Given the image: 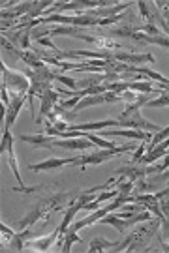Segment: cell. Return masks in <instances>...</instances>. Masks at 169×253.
I'll return each mask as SVG.
<instances>
[{
    "label": "cell",
    "mask_w": 169,
    "mask_h": 253,
    "mask_svg": "<svg viewBox=\"0 0 169 253\" xmlns=\"http://www.w3.org/2000/svg\"><path fill=\"white\" fill-rule=\"evenodd\" d=\"M68 199V193H56L51 195L49 199H42L36 203V207L28 212L27 216L19 221V231L27 229V227L34 225L40 217H49V214H53L56 210H60L64 207V201Z\"/></svg>",
    "instance_id": "1"
},
{
    "label": "cell",
    "mask_w": 169,
    "mask_h": 253,
    "mask_svg": "<svg viewBox=\"0 0 169 253\" xmlns=\"http://www.w3.org/2000/svg\"><path fill=\"white\" fill-rule=\"evenodd\" d=\"M134 148H135L134 143H128V145H124V146H115V148H102V150L90 154V156H77L75 162H73V165H79L81 169L87 167V165H98V163L113 160L115 156L130 152V150H134Z\"/></svg>",
    "instance_id": "2"
},
{
    "label": "cell",
    "mask_w": 169,
    "mask_h": 253,
    "mask_svg": "<svg viewBox=\"0 0 169 253\" xmlns=\"http://www.w3.org/2000/svg\"><path fill=\"white\" fill-rule=\"evenodd\" d=\"M2 86H6L8 90L19 92V94H28V90H30V79L25 73L11 72L8 66L2 62Z\"/></svg>",
    "instance_id": "3"
},
{
    "label": "cell",
    "mask_w": 169,
    "mask_h": 253,
    "mask_svg": "<svg viewBox=\"0 0 169 253\" xmlns=\"http://www.w3.org/2000/svg\"><path fill=\"white\" fill-rule=\"evenodd\" d=\"M40 101H42V105H40V113H38V117L34 118L36 124H42L44 122V118H47L51 124H53L55 120H56V115L53 113V107L56 105V101H58V98H60V94L56 90H53V88H49V90L42 92L40 96Z\"/></svg>",
    "instance_id": "4"
},
{
    "label": "cell",
    "mask_w": 169,
    "mask_h": 253,
    "mask_svg": "<svg viewBox=\"0 0 169 253\" xmlns=\"http://www.w3.org/2000/svg\"><path fill=\"white\" fill-rule=\"evenodd\" d=\"M90 201H94V193H92V191H83V193L79 195V199L75 201V203H71L70 207L66 208L64 217H62V223L58 225L60 235H64V233H66V229L71 225V221H73V217L77 216V212H79V210H83V208H85V205H87V203H90Z\"/></svg>",
    "instance_id": "5"
},
{
    "label": "cell",
    "mask_w": 169,
    "mask_h": 253,
    "mask_svg": "<svg viewBox=\"0 0 169 253\" xmlns=\"http://www.w3.org/2000/svg\"><path fill=\"white\" fill-rule=\"evenodd\" d=\"M4 152L8 154V165L11 172L15 174V178L19 180V188H25V184H23V178H21V172H19V167H17V158H15V152H13V137L9 131H4V135H2V145H0V154L4 156Z\"/></svg>",
    "instance_id": "6"
},
{
    "label": "cell",
    "mask_w": 169,
    "mask_h": 253,
    "mask_svg": "<svg viewBox=\"0 0 169 253\" xmlns=\"http://www.w3.org/2000/svg\"><path fill=\"white\" fill-rule=\"evenodd\" d=\"M118 120V118H116ZM120 122V127H132V129H139V131H149V133H158L162 129V126H158V124H152V122H149V120H145V118L141 117V113H134L132 117L128 118H122V120H118Z\"/></svg>",
    "instance_id": "7"
},
{
    "label": "cell",
    "mask_w": 169,
    "mask_h": 253,
    "mask_svg": "<svg viewBox=\"0 0 169 253\" xmlns=\"http://www.w3.org/2000/svg\"><path fill=\"white\" fill-rule=\"evenodd\" d=\"M11 101H9V105L6 107V122H4V131H9L11 126H13V122L17 120V115L21 107L25 105V101H27V94H19V92H13L11 96Z\"/></svg>",
    "instance_id": "8"
},
{
    "label": "cell",
    "mask_w": 169,
    "mask_h": 253,
    "mask_svg": "<svg viewBox=\"0 0 169 253\" xmlns=\"http://www.w3.org/2000/svg\"><path fill=\"white\" fill-rule=\"evenodd\" d=\"M113 60L115 62H124L128 66H143V64H154V56L145 53H118L113 51Z\"/></svg>",
    "instance_id": "9"
},
{
    "label": "cell",
    "mask_w": 169,
    "mask_h": 253,
    "mask_svg": "<svg viewBox=\"0 0 169 253\" xmlns=\"http://www.w3.org/2000/svg\"><path fill=\"white\" fill-rule=\"evenodd\" d=\"M73 162H75V158H49V160H45V162L28 165V169L34 172L55 171V169H60L64 165H73Z\"/></svg>",
    "instance_id": "10"
},
{
    "label": "cell",
    "mask_w": 169,
    "mask_h": 253,
    "mask_svg": "<svg viewBox=\"0 0 169 253\" xmlns=\"http://www.w3.org/2000/svg\"><path fill=\"white\" fill-rule=\"evenodd\" d=\"M102 127H120V122L115 118H107V120H100V122H87V124H70L68 131H96Z\"/></svg>",
    "instance_id": "11"
},
{
    "label": "cell",
    "mask_w": 169,
    "mask_h": 253,
    "mask_svg": "<svg viewBox=\"0 0 169 253\" xmlns=\"http://www.w3.org/2000/svg\"><path fill=\"white\" fill-rule=\"evenodd\" d=\"M104 137H126V139H134V141H147L151 143L152 135L149 131H139V129H107L102 133Z\"/></svg>",
    "instance_id": "12"
},
{
    "label": "cell",
    "mask_w": 169,
    "mask_h": 253,
    "mask_svg": "<svg viewBox=\"0 0 169 253\" xmlns=\"http://www.w3.org/2000/svg\"><path fill=\"white\" fill-rule=\"evenodd\" d=\"M94 145L92 141L85 139V137H73V139H55L53 146H60L66 150H87Z\"/></svg>",
    "instance_id": "13"
},
{
    "label": "cell",
    "mask_w": 169,
    "mask_h": 253,
    "mask_svg": "<svg viewBox=\"0 0 169 253\" xmlns=\"http://www.w3.org/2000/svg\"><path fill=\"white\" fill-rule=\"evenodd\" d=\"M169 150V139H166V141H162L160 145H156L154 148H151V150H147L145 152V156H143L141 160H139V163H145V165H152V163H156L160 158H164L166 154H168Z\"/></svg>",
    "instance_id": "14"
},
{
    "label": "cell",
    "mask_w": 169,
    "mask_h": 253,
    "mask_svg": "<svg viewBox=\"0 0 169 253\" xmlns=\"http://www.w3.org/2000/svg\"><path fill=\"white\" fill-rule=\"evenodd\" d=\"M36 6H38V2H21V4H17L15 9H11V11H2V21L9 23L11 19L25 17V15H28V13L36 8Z\"/></svg>",
    "instance_id": "15"
},
{
    "label": "cell",
    "mask_w": 169,
    "mask_h": 253,
    "mask_svg": "<svg viewBox=\"0 0 169 253\" xmlns=\"http://www.w3.org/2000/svg\"><path fill=\"white\" fill-rule=\"evenodd\" d=\"M56 236H60V231H58V229H55L49 236L40 238V240L27 242L25 246H27V248H30V250H34V252H49V248H51V246H53V242L56 240Z\"/></svg>",
    "instance_id": "16"
},
{
    "label": "cell",
    "mask_w": 169,
    "mask_h": 253,
    "mask_svg": "<svg viewBox=\"0 0 169 253\" xmlns=\"http://www.w3.org/2000/svg\"><path fill=\"white\" fill-rule=\"evenodd\" d=\"M21 141H25L28 145H32L34 148H53V137L49 135H21Z\"/></svg>",
    "instance_id": "17"
},
{
    "label": "cell",
    "mask_w": 169,
    "mask_h": 253,
    "mask_svg": "<svg viewBox=\"0 0 169 253\" xmlns=\"http://www.w3.org/2000/svg\"><path fill=\"white\" fill-rule=\"evenodd\" d=\"M118 244H120V242H109L106 238H94V240L90 242L87 252L94 253V252H106V250H115V248H118Z\"/></svg>",
    "instance_id": "18"
},
{
    "label": "cell",
    "mask_w": 169,
    "mask_h": 253,
    "mask_svg": "<svg viewBox=\"0 0 169 253\" xmlns=\"http://www.w3.org/2000/svg\"><path fill=\"white\" fill-rule=\"evenodd\" d=\"M147 184H149V188L152 190H156V188H160V186H169V169L162 172H156V174H152L151 178H147Z\"/></svg>",
    "instance_id": "19"
},
{
    "label": "cell",
    "mask_w": 169,
    "mask_h": 253,
    "mask_svg": "<svg viewBox=\"0 0 169 253\" xmlns=\"http://www.w3.org/2000/svg\"><path fill=\"white\" fill-rule=\"evenodd\" d=\"M83 34V28L79 27H64V25H58V27L51 28V36H81Z\"/></svg>",
    "instance_id": "20"
},
{
    "label": "cell",
    "mask_w": 169,
    "mask_h": 253,
    "mask_svg": "<svg viewBox=\"0 0 169 253\" xmlns=\"http://www.w3.org/2000/svg\"><path fill=\"white\" fill-rule=\"evenodd\" d=\"M62 236H64V242H62V248H60V252H62V253L70 252L71 246L75 244V242H79V244H81V238H79V235H77L75 231H70V229H68Z\"/></svg>",
    "instance_id": "21"
},
{
    "label": "cell",
    "mask_w": 169,
    "mask_h": 253,
    "mask_svg": "<svg viewBox=\"0 0 169 253\" xmlns=\"http://www.w3.org/2000/svg\"><path fill=\"white\" fill-rule=\"evenodd\" d=\"M168 105H169V94L168 92H162L158 98L151 100L145 107H168Z\"/></svg>",
    "instance_id": "22"
},
{
    "label": "cell",
    "mask_w": 169,
    "mask_h": 253,
    "mask_svg": "<svg viewBox=\"0 0 169 253\" xmlns=\"http://www.w3.org/2000/svg\"><path fill=\"white\" fill-rule=\"evenodd\" d=\"M56 73V75H55V81H58V83H62L64 86H68V88H70V90H79V88H77V81H73V79H70V77H66V75H60V73L58 72H55Z\"/></svg>",
    "instance_id": "23"
},
{
    "label": "cell",
    "mask_w": 169,
    "mask_h": 253,
    "mask_svg": "<svg viewBox=\"0 0 169 253\" xmlns=\"http://www.w3.org/2000/svg\"><path fill=\"white\" fill-rule=\"evenodd\" d=\"M0 231H2V238H4V240H2V244H6L8 240H11V238L15 236V231H11V229H9L8 225H4V223L0 225Z\"/></svg>",
    "instance_id": "24"
},
{
    "label": "cell",
    "mask_w": 169,
    "mask_h": 253,
    "mask_svg": "<svg viewBox=\"0 0 169 253\" xmlns=\"http://www.w3.org/2000/svg\"><path fill=\"white\" fill-rule=\"evenodd\" d=\"M120 98H122V101H130V103H134L135 100H137V94H134V92L130 90H124L122 94H118Z\"/></svg>",
    "instance_id": "25"
},
{
    "label": "cell",
    "mask_w": 169,
    "mask_h": 253,
    "mask_svg": "<svg viewBox=\"0 0 169 253\" xmlns=\"http://www.w3.org/2000/svg\"><path fill=\"white\" fill-rule=\"evenodd\" d=\"M160 208H162V214H164V217H166V216L169 217V197H164V199H160Z\"/></svg>",
    "instance_id": "26"
},
{
    "label": "cell",
    "mask_w": 169,
    "mask_h": 253,
    "mask_svg": "<svg viewBox=\"0 0 169 253\" xmlns=\"http://www.w3.org/2000/svg\"><path fill=\"white\" fill-rule=\"evenodd\" d=\"M154 195H156V199L158 201L164 199V197H169V186L168 188H164V190H160V191H154Z\"/></svg>",
    "instance_id": "27"
},
{
    "label": "cell",
    "mask_w": 169,
    "mask_h": 253,
    "mask_svg": "<svg viewBox=\"0 0 169 253\" xmlns=\"http://www.w3.org/2000/svg\"><path fill=\"white\" fill-rule=\"evenodd\" d=\"M158 86H160V90L168 92L169 94V83H164V84H158Z\"/></svg>",
    "instance_id": "28"
},
{
    "label": "cell",
    "mask_w": 169,
    "mask_h": 253,
    "mask_svg": "<svg viewBox=\"0 0 169 253\" xmlns=\"http://www.w3.org/2000/svg\"><path fill=\"white\" fill-rule=\"evenodd\" d=\"M168 19H169V15H168Z\"/></svg>",
    "instance_id": "29"
}]
</instances>
